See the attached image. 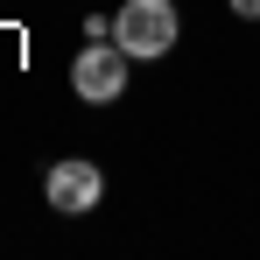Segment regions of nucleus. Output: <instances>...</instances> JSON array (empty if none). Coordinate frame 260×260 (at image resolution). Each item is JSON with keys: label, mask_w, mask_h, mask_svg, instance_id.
Listing matches in <instances>:
<instances>
[{"label": "nucleus", "mask_w": 260, "mask_h": 260, "mask_svg": "<svg viewBox=\"0 0 260 260\" xmlns=\"http://www.w3.org/2000/svg\"><path fill=\"white\" fill-rule=\"evenodd\" d=\"M225 7H232L239 21H260V0H225Z\"/></svg>", "instance_id": "nucleus-4"}, {"label": "nucleus", "mask_w": 260, "mask_h": 260, "mask_svg": "<svg viewBox=\"0 0 260 260\" xmlns=\"http://www.w3.org/2000/svg\"><path fill=\"white\" fill-rule=\"evenodd\" d=\"M127 49L120 43H85L71 56V91L85 99V106H113V99H127Z\"/></svg>", "instance_id": "nucleus-2"}, {"label": "nucleus", "mask_w": 260, "mask_h": 260, "mask_svg": "<svg viewBox=\"0 0 260 260\" xmlns=\"http://www.w3.org/2000/svg\"><path fill=\"white\" fill-rule=\"evenodd\" d=\"M43 197H49L56 218H85V211H99V197H106V176H99V162H85V155H63V162L43 176Z\"/></svg>", "instance_id": "nucleus-3"}, {"label": "nucleus", "mask_w": 260, "mask_h": 260, "mask_svg": "<svg viewBox=\"0 0 260 260\" xmlns=\"http://www.w3.org/2000/svg\"><path fill=\"white\" fill-rule=\"evenodd\" d=\"M176 36H183V14H176V0H120V14H113V43L127 49L134 63H155V56H169Z\"/></svg>", "instance_id": "nucleus-1"}]
</instances>
